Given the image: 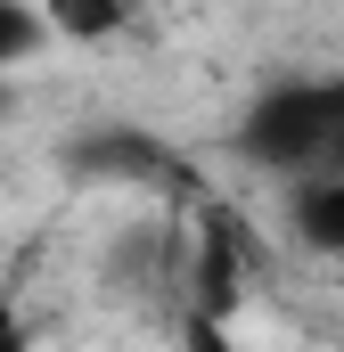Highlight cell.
<instances>
[{
  "label": "cell",
  "instance_id": "7a4b0ae2",
  "mask_svg": "<svg viewBox=\"0 0 344 352\" xmlns=\"http://www.w3.org/2000/svg\"><path fill=\"white\" fill-rule=\"evenodd\" d=\"M287 230H295L312 254L344 263V173H303V180H295V197H287Z\"/></svg>",
  "mask_w": 344,
  "mask_h": 352
},
{
  "label": "cell",
  "instance_id": "3957f363",
  "mask_svg": "<svg viewBox=\"0 0 344 352\" xmlns=\"http://www.w3.org/2000/svg\"><path fill=\"white\" fill-rule=\"evenodd\" d=\"M238 254H246L238 221H230V213H213V221H205V254H197V263H205V270H197V287H205V295H197V320H213V328L238 311V287H246Z\"/></svg>",
  "mask_w": 344,
  "mask_h": 352
},
{
  "label": "cell",
  "instance_id": "277c9868",
  "mask_svg": "<svg viewBox=\"0 0 344 352\" xmlns=\"http://www.w3.org/2000/svg\"><path fill=\"white\" fill-rule=\"evenodd\" d=\"M41 8V33L58 41H115L131 25V0H33Z\"/></svg>",
  "mask_w": 344,
  "mask_h": 352
},
{
  "label": "cell",
  "instance_id": "5b68a950",
  "mask_svg": "<svg viewBox=\"0 0 344 352\" xmlns=\"http://www.w3.org/2000/svg\"><path fill=\"white\" fill-rule=\"evenodd\" d=\"M41 50V8L33 0H0V82H8V66H25Z\"/></svg>",
  "mask_w": 344,
  "mask_h": 352
},
{
  "label": "cell",
  "instance_id": "6da1fadb",
  "mask_svg": "<svg viewBox=\"0 0 344 352\" xmlns=\"http://www.w3.org/2000/svg\"><path fill=\"white\" fill-rule=\"evenodd\" d=\"M344 131V82H279L262 90L255 107H246V123H238V148H246V164L262 173H320L328 164V140Z\"/></svg>",
  "mask_w": 344,
  "mask_h": 352
},
{
  "label": "cell",
  "instance_id": "8992f818",
  "mask_svg": "<svg viewBox=\"0 0 344 352\" xmlns=\"http://www.w3.org/2000/svg\"><path fill=\"white\" fill-rule=\"evenodd\" d=\"M0 352H33V336H25V311L0 295Z\"/></svg>",
  "mask_w": 344,
  "mask_h": 352
}]
</instances>
